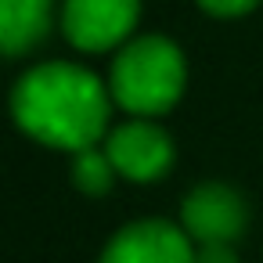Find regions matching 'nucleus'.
Here are the masks:
<instances>
[{"instance_id": "f257e3e1", "label": "nucleus", "mask_w": 263, "mask_h": 263, "mask_svg": "<svg viewBox=\"0 0 263 263\" xmlns=\"http://www.w3.org/2000/svg\"><path fill=\"white\" fill-rule=\"evenodd\" d=\"M15 123L40 144L87 152L108 137L112 90L72 62H44L11 90Z\"/></svg>"}, {"instance_id": "f03ea898", "label": "nucleus", "mask_w": 263, "mask_h": 263, "mask_svg": "<svg viewBox=\"0 0 263 263\" xmlns=\"http://www.w3.org/2000/svg\"><path fill=\"white\" fill-rule=\"evenodd\" d=\"M184 54L173 40L144 33L123 44V51L112 62L108 90L119 108H126L137 119H152L170 112L184 94Z\"/></svg>"}, {"instance_id": "7ed1b4c3", "label": "nucleus", "mask_w": 263, "mask_h": 263, "mask_svg": "<svg viewBox=\"0 0 263 263\" xmlns=\"http://www.w3.org/2000/svg\"><path fill=\"white\" fill-rule=\"evenodd\" d=\"M141 18V0H65L62 33L76 51H112L130 40Z\"/></svg>"}, {"instance_id": "20e7f679", "label": "nucleus", "mask_w": 263, "mask_h": 263, "mask_svg": "<svg viewBox=\"0 0 263 263\" xmlns=\"http://www.w3.org/2000/svg\"><path fill=\"white\" fill-rule=\"evenodd\" d=\"M245 223V198L227 184H198L180 205V227L195 245H234Z\"/></svg>"}, {"instance_id": "39448f33", "label": "nucleus", "mask_w": 263, "mask_h": 263, "mask_svg": "<svg viewBox=\"0 0 263 263\" xmlns=\"http://www.w3.org/2000/svg\"><path fill=\"white\" fill-rule=\"evenodd\" d=\"M105 152L119 177L134 184H152L173 166V141L170 134L152 119H130L108 130Z\"/></svg>"}, {"instance_id": "423d86ee", "label": "nucleus", "mask_w": 263, "mask_h": 263, "mask_svg": "<svg viewBox=\"0 0 263 263\" xmlns=\"http://www.w3.org/2000/svg\"><path fill=\"white\" fill-rule=\"evenodd\" d=\"M101 263H195V241L166 220H137L105 245Z\"/></svg>"}, {"instance_id": "0eeeda50", "label": "nucleus", "mask_w": 263, "mask_h": 263, "mask_svg": "<svg viewBox=\"0 0 263 263\" xmlns=\"http://www.w3.org/2000/svg\"><path fill=\"white\" fill-rule=\"evenodd\" d=\"M54 0H0V47L8 58L29 54L51 33Z\"/></svg>"}, {"instance_id": "6e6552de", "label": "nucleus", "mask_w": 263, "mask_h": 263, "mask_svg": "<svg viewBox=\"0 0 263 263\" xmlns=\"http://www.w3.org/2000/svg\"><path fill=\"white\" fill-rule=\"evenodd\" d=\"M72 180L80 191L87 195H105L116 180V166L108 159L105 148H87V152H76V162H72Z\"/></svg>"}, {"instance_id": "1a4fd4ad", "label": "nucleus", "mask_w": 263, "mask_h": 263, "mask_svg": "<svg viewBox=\"0 0 263 263\" xmlns=\"http://www.w3.org/2000/svg\"><path fill=\"white\" fill-rule=\"evenodd\" d=\"M195 4L216 18H238V15H249L259 0H195Z\"/></svg>"}, {"instance_id": "9d476101", "label": "nucleus", "mask_w": 263, "mask_h": 263, "mask_svg": "<svg viewBox=\"0 0 263 263\" xmlns=\"http://www.w3.org/2000/svg\"><path fill=\"white\" fill-rule=\"evenodd\" d=\"M195 263H238L234 245H195Z\"/></svg>"}]
</instances>
